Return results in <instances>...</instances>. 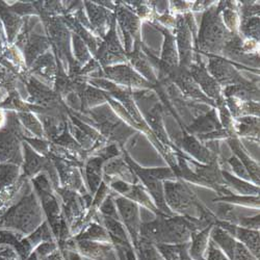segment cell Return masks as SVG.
<instances>
[{
    "mask_svg": "<svg viewBox=\"0 0 260 260\" xmlns=\"http://www.w3.org/2000/svg\"><path fill=\"white\" fill-rule=\"evenodd\" d=\"M207 226L209 225L193 218L158 213L154 220L142 223L141 237L155 246L187 244L194 231Z\"/></svg>",
    "mask_w": 260,
    "mask_h": 260,
    "instance_id": "cell-1",
    "label": "cell"
},
{
    "mask_svg": "<svg viewBox=\"0 0 260 260\" xmlns=\"http://www.w3.org/2000/svg\"><path fill=\"white\" fill-rule=\"evenodd\" d=\"M165 200L169 209L177 215L193 218L205 225H214L218 216L197 198L189 185L180 180L164 181Z\"/></svg>",
    "mask_w": 260,
    "mask_h": 260,
    "instance_id": "cell-2",
    "label": "cell"
},
{
    "mask_svg": "<svg viewBox=\"0 0 260 260\" xmlns=\"http://www.w3.org/2000/svg\"><path fill=\"white\" fill-rule=\"evenodd\" d=\"M232 35L224 25L221 17V9L218 6L211 5L206 9L202 16L201 25L198 31L196 45L198 52L206 55H218L223 50Z\"/></svg>",
    "mask_w": 260,
    "mask_h": 260,
    "instance_id": "cell-3",
    "label": "cell"
},
{
    "mask_svg": "<svg viewBox=\"0 0 260 260\" xmlns=\"http://www.w3.org/2000/svg\"><path fill=\"white\" fill-rule=\"evenodd\" d=\"M90 114L97 126L100 128L101 133L104 136L117 141L121 146L124 145L128 138L136 134V129L120 119L117 116V113L108 105L93 108Z\"/></svg>",
    "mask_w": 260,
    "mask_h": 260,
    "instance_id": "cell-4",
    "label": "cell"
},
{
    "mask_svg": "<svg viewBox=\"0 0 260 260\" xmlns=\"http://www.w3.org/2000/svg\"><path fill=\"white\" fill-rule=\"evenodd\" d=\"M123 152H124L125 161L135 172V174L138 177V179L140 180V182L143 183V186L146 188V190L150 194L151 199L153 200L158 211L168 216L175 215V213H173L166 204L165 191H164V181H160V180L152 177L151 175H149L146 172L145 168H143L139 164H137L132 157L129 156V154L126 152L125 150L123 151Z\"/></svg>",
    "mask_w": 260,
    "mask_h": 260,
    "instance_id": "cell-5",
    "label": "cell"
},
{
    "mask_svg": "<svg viewBox=\"0 0 260 260\" xmlns=\"http://www.w3.org/2000/svg\"><path fill=\"white\" fill-rule=\"evenodd\" d=\"M208 56V64L207 71L208 73L216 80L220 85H224L225 88L231 85L238 84H247L250 80L246 79L240 72L237 71L234 64L218 55H207Z\"/></svg>",
    "mask_w": 260,
    "mask_h": 260,
    "instance_id": "cell-6",
    "label": "cell"
},
{
    "mask_svg": "<svg viewBox=\"0 0 260 260\" xmlns=\"http://www.w3.org/2000/svg\"><path fill=\"white\" fill-rule=\"evenodd\" d=\"M105 76L114 81V83L124 85L127 89L134 90H149L156 89L158 85H153L147 81L140 73L126 63H118L115 66L104 67Z\"/></svg>",
    "mask_w": 260,
    "mask_h": 260,
    "instance_id": "cell-7",
    "label": "cell"
},
{
    "mask_svg": "<svg viewBox=\"0 0 260 260\" xmlns=\"http://www.w3.org/2000/svg\"><path fill=\"white\" fill-rule=\"evenodd\" d=\"M97 58L104 67L115 66L118 62H123L127 59V54L117 37L116 16L97 51Z\"/></svg>",
    "mask_w": 260,
    "mask_h": 260,
    "instance_id": "cell-8",
    "label": "cell"
},
{
    "mask_svg": "<svg viewBox=\"0 0 260 260\" xmlns=\"http://www.w3.org/2000/svg\"><path fill=\"white\" fill-rule=\"evenodd\" d=\"M115 16L118 18V22L124 36L125 52L130 53L134 50L135 45L141 42V19L130 9L125 8L121 4H118L116 8Z\"/></svg>",
    "mask_w": 260,
    "mask_h": 260,
    "instance_id": "cell-9",
    "label": "cell"
},
{
    "mask_svg": "<svg viewBox=\"0 0 260 260\" xmlns=\"http://www.w3.org/2000/svg\"><path fill=\"white\" fill-rule=\"evenodd\" d=\"M187 70L203 94L212 100L215 103V106L218 103H221L225 100L223 97L221 85L208 73L203 61H201L199 57L197 61L190 64Z\"/></svg>",
    "mask_w": 260,
    "mask_h": 260,
    "instance_id": "cell-10",
    "label": "cell"
},
{
    "mask_svg": "<svg viewBox=\"0 0 260 260\" xmlns=\"http://www.w3.org/2000/svg\"><path fill=\"white\" fill-rule=\"evenodd\" d=\"M116 204L120 211L130 241H132L134 246H136L141 238V226L143 223L141 219L140 206L124 197L118 198L116 200Z\"/></svg>",
    "mask_w": 260,
    "mask_h": 260,
    "instance_id": "cell-11",
    "label": "cell"
},
{
    "mask_svg": "<svg viewBox=\"0 0 260 260\" xmlns=\"http://www.w3.org/2000/svg\"><path fill=\"white\" fill-rule=\"evenodd\" d=\"M175 23V34H176V44L178 46V59L179 67L183 69H188L192 61V39L196 38L188 27L183 15H178Z\"/></svg>",
    "mask_w": 260,
    "mask_h": 260,
    "instance_id": "cell-12",
    "label": "cell"
},
{
    "mask_svg": "<svg viewBox=\"0 0 260 260\" xmlns=\"http://www.w3.org/2000/svg\"><path fill=\"white\" fill-rule=\"evenodd\" d=\"M214 225H218L230 233L237 242L242 243L258 260L260 257V235L259 230H252L234 225L230 222L216 220Z\"/></svg>",
    "mask_w": 260,
    "mask_h": 260,
    "instance_id": "cell-13",
    "label": "cell"
},
{
    "mask_svg": "<svg viewBox=\"0 0 260 260\" xmlns=\"http://www.w3.org/2000/svg\"><path fill=\"white\" fill-rule=\"evenodd\" d=\"M113 187L122 193L124 198L137 203L138 205H142L155 215L160 213L156 208L153 200L151 199L150 194L146 190V188L141 183H128L124 180H117L113 183Z\"/></svg>",
    "mask_w": 260,
    "mask_h": 260,
    "instance_id": "cell-14",
    "label": "cell"
},
{
    "mask_svg": "<svg viewBox=\"0 0 260 260\" xmlns=\"http://www.w3.org/2000/svg\"><path fill=\"white\" fill-rule=\"evenodd\" d=\"M177 145L185 152L196 160L203 165L212 164L219 161V157L213 151L209 150L204 146L196 137L188 134H184L180 139L177 140Z\"/></svg>",
    "mask_w": 260,
    "mask_h": 260,
    "instance_id": "cell-15",
    "label": "cell"
},
{
    "mask_svg": "<svg viewBox=\"0 0 260 260\" xmlns=\"http://www.w3.org/2000/svg\"><path fill=\"white\" fill-rule=\"evenodd\" d=\"M222 128L223 127L220 119L216 116L215 108L212 107L211 110H208L206 113L200 115L191 122V124L185 127V132L186 134L197 138L200 136L211 134Z\"/></svg>",
    "mask_w": 260,
    "mask_h": 260,
    "instance_id": "cell-16",
    "label": "cell"
},
{
    "mask_svg": "<svg viewBox=\"0 0 260 260\" xmlns=\"http://www.w3.org/2000/svg\"><path fill=\"white\" fill-rule=\"evenodd\" d=\"M150 127V129L152 130L153 135L157 138L159 144L166 149L171 148L172 144L168 138V135L165 130L164 127V122H162V107L161 104L157 101L155 102L150 108H148L147 112H145V119H144Z\"/></svg>",
    "mask_w": 260,
    "mask_h": 260,
    "instance_id": "cell-17",
    "label": "cell"
},
{
    "mask_svg": "<svg viewBox=\"0 0 260 260\" xmlns=\"http://www.w3.org/2000/svg\"><path fill=\"white\" fill-rule=\"evenodd\" d=\"M228 145H229L230 149L232 150L234 156L238 158V160H240L244 165V167L248 171L250 178H251V181L254 184L259 186V183H260L259 165L248 154L247 150L242 145L241 141L238 140L237 137L229 138L228 139Z\"/></svg>",
    "mask_w": 260,
    "mask_h": 260,
    "instance_id": "cell-18",
    "label": "cell"
},
{
    "mask_svg": "<svg viewBox=\"0 0 260 260\" xmlns=\"http://www.w3.org/2000/svg\"><path fill=\"white\" fill-rule=\"evenodd\" d=\"M142 42H138L134 47V50L130 53H127V59L130 60L134 68L138 70V72H140L147 81L152 83L153 85H157V77L154 74L152 67H151V62L148 56L144 51H142Z\"/></svg>",
    "mask_w": 260,
    "mask_h": 260,
    "instance_id": "cell-19",
    "label": "cell"
},
{
    "mask_svg": "<svg viewBox=\"0 0 260 260\" xmlns=\"http://www.w3.org/2000/svg\"><path fill=\"white\" fill-rule=\"evenodd\" d=\"M213 225L194 231L188 243V253L193 260H205L206 250L210 241V231Z\"/></svg>",
    "mask_w": 260,
    "mask_h": 260,
    "instance_id": "cell-20",
    "label": "cell"
},
{
    "mask_svg": "<svg viewBox=\"0 0 260 260\" xmlns=\"http://www.w3.org/2000/svg\"><path fill=\"white\" fill-rule=\"evenodd\" d=\"M157 30H159L164 35V45L161 51L160 61L168 67H178L179 66V59H178V52L176 50V42L175 38L171 34L169 28L160 26L158 24L153 25Z\"/></svg>",
    "mask_w": 260,
    "mask_h": 260,
    "instance_id": "cell-21",
    "label": "cell"
},
{
    "mask_svg": "<svg viewBox=\"0 0 260 260\" xmlns=\"http://www.w3.org/2000/svg\"><path fill=\"white\" fill-rule=\"evenodd\" d=\"M222 93L224 98H235L241 101L259 102V86L257 80L250 81L247 84L227 86Z\"/></svg>",
    "mask_w": 260,
    "mask_h": 260,
    "instance_id": "cell-22",
    "label": "cell"
},
{
    "mask_svg": "<svg viewBox=\"0 0 260 260\" xmlns=\"http://www.w3.org/2000/svg\"><path fill=\"white\" fill-rule=\"evenodd\" d=\"M84 5L86 7V10H88L92 25L103 37L105 30L107 29V26H111L113 20L115 19V15H111L110 11L89 2H85Z\"/></svg>",
    "mask_w": 260,
    "mask_h": 260,
    "instance_id": "cell-23",
    "label": "cell"
},
{
    "mask_svg": "<svg viewBox=\"0 0 260 260\" xmlns=\"http://www.w3.org/2000/svg\"><path fill=\"white\" fill-rule=\"evenodd\" d=\"M222 176L226 186L230 190L236 191L238 194L244 196H259V186L251 181L241 179L233 175L232 173L222 169Z\"/></svg>",
    "mask_w": 260,
    "mask_h": 260,
    "instance_id": "cell-24",
    "label": "cell"
},
{
    "mask_svg": "<svg viewBox=\"0 0 260 260\" xmlns=\"http://www.w3.org/2000/svg\"><path fill=\"white\" fill-rule=\"evenodd\" d=\"M234 133L236 137H244L259 142V118L252 116L236 118Z\"/></svg>",
    "mask_w": 260,
    "mask_h": 260,
    "instance_id": "cell-25",
    "label": "cell"
},
{
    "mask_svg": "<svg viewBox=\"0 0 260 260\" xmlns=\"http://www.w3.org/2000/svg\"><path fill=\"white\" fill-rule=\"evenodd\" d=\"M213 202H220L229 205H238V206H246L259 208V196H244V194L234 193L232 190L225 196H219L212 200Z\"/></svg>",
    "mask_w": 260,
    "mask_h": 260,
    "instance_id": "cell-26",
    "label": "cell"
},
{
    "mask_svg": "<svg viewBox=\"0 0 260 260\" xmlns=\"http://www.w3.org/2000/svg\"><path fill=\"white\" fill-rule=\"evenodd\" d=\"M164 260H193L188 253V243L179 245H157Z\"/></svg>",
    "mask_w": 260,
    "mask_h": 260,
    "instance_id": "cell-27",
    "label": "cell"
},
{
    "mask_svg": "<svg viewBox=\"0 0 260 260\" xmlns=\"http://www.w3.org/2000/svg\"><path fill=\"white\" fill-rule=\"evenodd\" d=\"M32 71L47 79H53L56 73L55 61L51 53L39 56L32 63Z\"/></svg>",
    "mask_w": 260,
    "mask_h": 260,
    "instance_id": "cell-28",
    "label": "cell"
},
{
    "mask_svg": "<svg viewBox=\"0 0 260 260\" xmlns=\"http://www.w3.org/2000/svg\"><path fill=\"white\" fill-rule=\"evenodd\" d=\"M49 47V42L45 37H40L37 35H31L27 40V46L25 49L26 60L28 64L34 63V60L44 52Z\"/></svg>",
    "mask_w": 260,
    "mask_h": 260,
    "instance_id": "cell-29",
    "label": "cell"
},
{
    "mask_svg": "<svg viewBox=\"0 0 260 260\" xmlns=\"http://www.w3.org/2000/svg\"><path fill=\"white\" fill-rule=\"evenodd\" d=\"M134 248L136 250L138 260H164L156 246L144 240L142 237L140 238L138 244L134 246Z\"/></svg>",
    "mask_w": 260,
    "mask_h": 260,
    "instance_id": "cell-30",
    "label": "cell"
},
{
    "mask_svg": "<svg viewBox=\"0 0 260 260\" xmlns=\"http://www.w3.org/2000/svg\"><path fill=\"white\" fill-rule=\"evenodd\" d=\"M238 30L248 40H254L259 42V16L241 19Z\"/></svg>",
    "mask_w": 260,
    "mask_h": 260,
    "instance_id": "cell-31",
    "label": "cell"
},
{
    "mask_svg": "<svg viewBox=\"0 0 260 260\" xmlns=\"http://www.w3.org/2000/svg\"><path fill=\"white\" fill-rule=\"evenodd\" d=\"M226 161L231 167V169H232V171L234 173L233 175H235L236 177L241 178V179H244V180H247V181H251V178H250V175H249L248 171L246 170L244 165L240 160H238L237 157H235L233 155V156L227 158Z\"/></svg>",
    "mask_w": 260,
    "mask_h": 260,
    "instance_id": "cell-32",
    "label": "cell"
},
{
    "mask_svg": "<svg viewBox=\"0 0 260 260\" xmlns=\"http://www.w3.org/2000/svg\"><path fill=\"white\" fill-rule=\"evenodd\" d=\"M73 43H74V51L76 54L77 59L80 62H84L90 58V53L88 51V48L84 45V42L81 38H79L78 35L73 36Z\"/></svg>",
    "mask_w": 260,
    "mask_h": 260,
    "instance_id": "cell-33",
    "label": "cell"
},
{
    "mask_svg": "<svg viewBox=\"0 0 260 260\" xmlns=\"http://www.w3.org/2000/svg\"><path fill=\"white\" fill-rule=\"evenodd\" d=\"M259 15V4L253 2H242L241 5V19L250 18Z\"/></svg>",
    "mask_w": 260,
    "mask_h": 260,
    "instance_id": "cell-34",
    "label": "cell"
},
{
    "mask_svg": "<svg viewBox=\"0 0 260 260\" xmlns=\"http://www.w3.org/2000/svg\"><path fill=\"white\" fill-rule=\"evenodd\" d=\"M205 260H229V259L219 247H216L211 241H209L206 254H205Z\"/></svg>",
    "mask_w": 260,
    "mask_h": 260,
    "instance_id": "cell-35",
    "label": "cell"
},
{
    "mask_svg": "<svg viewBox=\"0 0 260 260\" xmlns=\"http://www.w3.org/2000/svg\"><path fill=\"white\" fill-rule=\"evenodd\" d=\"M21 118L24 121L25 125L30 128L32 132H35L37 135H41L42 133V126L40 125V123L38 122V120L30 114H23L21 115Z\"/></svg>",
    "mask_w": 260,
    "mask_h": 260,
    "instance_id": "cell-36",
    "label": "cell"
},
{
    "mask_svg": "<svg viewBox=\"0 0 260 260\" xmlns=\"http://www.w3.org/2000/svg\"><path fill=\"white\" fill-rule=\"evenodd\" d=\"M99 161H92L89 166V179L93 186H97L98 184V169H99ZM91 185V186H92Z\"/></svg>",
    "mask_w": 260,
    "mask_h": 260,
    "instance_id": "cell-37",
    "label": "cell"
},
{
    "mask_svg": "<svg viewBox=\"0 0 260 260\" xmlns=\"http://www.w3.org/2000/svg\"><path fill=\"white\" fill-rule=\"evenodd\" d=\"M171 6L174 7L177 11H187L190 7V5L186 2H172Z\"/></svg>",
    "mask_w": 260,
    "mask_h": 260,
    "instance_id": "cell-38",
    "label": "cell"
},
{
    "mask_svg": "<svg viewBox=\"0 0 260 260\" xmlns=\"http://www.w3.org/2000/svg\"><path fill=\"white\" fill-rule=\"evenodd\" d=\"M212 3L213 2H196V3H194V5L192 6V10L198 12L200 10L207 9L212 5Z\"/></svg>",
    "mask_w": 260,
    "mask_h": 260,
    "instance_id": "cell-39",
    "label": "cell"
}]
</instances>
